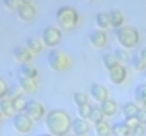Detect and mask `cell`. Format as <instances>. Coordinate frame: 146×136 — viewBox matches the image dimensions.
<instances>
[{"instance_id":"15","label":"cell","mask_w":146,"mask_h":136,"mask_svg":"<svg viewBox=\"0 0 146 136\" xmlns=\"http://www.w3.org/2000/svg\"><path fill=\"white\" fill-rule=\"evenodd\" d=\"M99 107H100L102 113L105 115V117L115 116V115H116V112H117V103H116V100H115V99H110V98H108L105 102H102Z\"/></svg>"},{"instance_id":"13","label":"cell","mask_w":146,"mask_h":136,"mask_svg":"<svg viewBox=\"0 0 146 136\" xmlns=\"http://www.w3.org/2000/svg\"><path fill=\"white\" fill-rule=\"evenodd\" d=\"M16 13L22 22H32L36 16V9L33 5H22Z\"/></svg>"},{"instance_id":"32","label":"cell","mask_w":146,"mask_h":136,"mask_svg":"<svg viewBox=\"0 0 146 136\" xmlns=\"http://www.w3.org/2000/svg\"><path fill=\"white\" fill-rule=\"evenodd\" d=\"M92 107H93V106H90L89 103H86V105H83V106H79V107H78V117L86 119V120H88L89 116H90Z\"/></svg>"},{"instance_id":"28","label":"cell","mask_w":146,"mask_h":136,"mask_svg":"<svg viewBox=\"0 0 146 136\" xmlns=\"http://www.w3.org/2000/svg\"><path fill=\"white\" fill-rule=\"evenodd\" d=\"M130 66H132V69L135 72H146V63L137 56H133L130 59Z\"/></svg>"},{"instance_id":"39","label":"cell","mask_w":146,"mask_h":136,"mask_svg":"<svg viewBox=\"0 0 146 136\" xmlns=\"http://www.w3.org/2000/svg\"><path fill=\"white\" fill-rule=\"evenodd\" d=\"M20 3H22V5H32L33 0H20Z\"/></svg>"},{"instance_id":"9","label":"cell","mask_w":146,"mask_h":136,"mask_svg":"<svg viewBox=\"0 0 146 136\" xmlns=\"http://www.w3.org/2000/svg\"><path fill=\"white\" fill-rule=\"evenodd\" d=\"M89 43L95 49H103L106 46V43H108V34H106V32L99 30V29L93 30L89 34Z\"/></svg>"},{"instance_id":"19","label":"cell","mask_w":146,"mask_h":136,"mask_svg":"<svg viewBox=\"0 0 146 136\" xmlns=\"http://www.w3.org/2000/svg\"><path fill=\"white\" fill-rule=\"evenodd\" d=\"M0 113L3 115V117H13L16 115L15 107H13V102L7 98L0 100Z\"/></svg>"},{"instance_id":"27","label":"cell","mask_w":146,"mask_h":136,"mask_svg":"<svg viewBox=\"0 0 146 136\" xmlns=\"http://www.w3.org/2000/svg\"><path fill=\"white\" fill-rule=\"evenodd\" d=\"M72 100H73V103H75L76 107L89 103V98H88V95L83 93V92H75V93L72 95Z\"/></svg>"},{"instance_id":"17","label":"cell","mask_w":146,"mask_h":136,"mask_svg":"<svg viewBox=\"0 0 146 136\" xmlns=\"http://www.w3.org/2000/svg\"><path fill=\"white\" fill-rule=\"evenodd\" d=\"M135 100L139 105V107L146 109V82L139 83L135 89Z\"/></svg>"},{"instance_id":"11","label":"cell","mask_w":146,"mask_h":136,"mask_svg":"<svg viewBox=\"0 0 146 136\" xmlns=\"http://www.w3.org/2000/svg\"><path fill=\"white\" fill-rule=\"evenodd\" d=\"M73 135H88L90 130V125L86 119H80V117H75L72 120V129Z\"/></svg>"},{"instance_id":"2","label":"cell","mask_w":146,"mask_h":136,"mask_svg":"<svg viewBox=\"0 0 146 136\" xmlns=\"http://www.w3.org/2000/svg\"><path fill=\"white\" fill-rule=\"evenodd\" d=\"M54 19L62 32H72L79 23V13L73 6H62L57 9Z\"/></svg>"},{"instance_id":"30","label":"cell","mask_w":146,"mask_h":136,"mask_svg":"<svg viewBox=\"0 0 146 136\" xmlns=\"http://www.w3.org/2000/svg\"><path fill=\"white\" fill-rule=\"evenodd\" d=\"M12 102H13V107H15V112H16V113H23V112H25L26 105H27V100H26L23 96H19V98L13 99Z\"/></svg>"},{"instance_id":"4","label":"cell","mask_w":146,"mask_h":136,"mask_svg":"<svg viewBox=\"0 0 146 136\" xmlns=\"http://www.w3.org/2000/svg\"><path fill=\"white\" fill-rule=\"evenodd\" d=\"M70 63H72V60L67 53L57 50V49H50V52L47 54V64L52 70H54V72L67 70L70 67Z\"/></svg>"},{"instance_id":"10","label":"cell","mask_w":146,"mask_h":136,"mask_svg":"<svg viewBox=\"0 0 146 136\" xmlns=\"http://www.w3.org/2000/svg\"><path fill=\"white\" fill-rule=\"evenodd\" d=\"M89 90H90V98H92L95 102L102 103V102H105V100L109 98L108 89H106L103 85H100V83H92Z\"/></svg>"},{"instance_id":"40","label":"cell","mask_w":146,"mask_h":136,"mask_svg":"<svg viewBox=\"0 0 146 136\" xmlns=\"http://www.w3.org/2000/svg\"><path fill=\"white\" fill-rule=\"evenodd\" d=\"M2 120H3V115L0 113V123H2Z\"/></svg>"},{"instance_id":"7","label":"cell","mask_w":146,"mask_h":136,"mask_svg":"<svg viewBox=\"0 0 146 136\" xmlns=\"http://www.w3.org/2000/svg\"><path fill=\"white\" fill-rule=\"evenodd\" d=\"M33 125L35 122L26 113H16L13 116V127L20 135H27L29 132H32Z\"/></svg>"},{"instance_id":"37","label":"cell","mask_w":146,"mask_h":136,"mask_svg":"<svg viewBox=\"0 0 146 136\" xmlns=\"http://www.w3.org/2000/svg\"><path fill=\"white\" fill-rule=\"evenodd\" d=\"M145 133H146V126H142V125L136 126L132 130V136H143Z\"/></svg>"},{"instance_id":"3","label":"cell","mask_w":146,"mask_h":136,"mask_svg":"<svg viewBox=\"0 0 146 136\" xmlns=\"http://www.w3.org/2000/svg\"><path fill=\"white\" fill-rule=\"evenodd\" d=\"M115 37H116L117 43L120 44V47H123L126 50L135 49L140 42V34H139L137 29L132 27V26H122L120 29H116Z\"/></svg>"},{"instance_id":"31","label":"cell","mask_w":146,"mask_h":136,"mask_svg":"<svg viewBox=\"0 0 146 136\" xmlns=\"http://www.w3.org/2000/svg\"><path fill=\"white\" fill-rule=\"evenodd\" d=\"M22 93H23V90L20 89L19 85H12V86H9V90H7L6 98L10 99V100H13V99H16V98H19V96H23Z\"/></svg>"},{"instance_id":"22","label":"cell","mask_w":146,"mask_h":136,"mask_svg":"<svg viewBox=\"0 0 146 136\" xmlns=\"http://www.w3.org/2000/svg\"><path fill=\"white\" fill-rule=\"evenodd\" d=\"M112 135L113 136H132V130L126 126L125 122H116L112 125Z\"/></svg>"},{"instance_id":"12","label":"cell","mask_w":146,"mask_h":136,"mask_svg":"<svg viewBox=\"0 0 146 136\" xmlns=\"http://www.w3.org/2000/svg\"><path fill=\"white\" fill-rule=\"evenodd\" d=\"M13 57L20 63V64H25V63H30L32 59H33V54L29 52V49L26 46H16L13 49Z\"/></svg>"},{"instance_id":"20","label":"cell","mask_w":146,"mask_h":136,"mask_svg":"<svg viewBox=\"0 0 146 136\" xmlns=\"http://www.w3.org/2000/svg\"><path fill=\"white\" fill-rule=\"evenodd\" d=\"M27 49H29V52L32 53V54H37V53H40L42 50H43V43H42V40H39L37 37H33V36H29L27 39H26V44H25Z\"/></svg>"},{"instance_id":"41","label":"cell","mask_w":146,"mask_h":136,"mask_svg":"<svg viewBox=\"0 0 146 136\" xmlns=\"http://www.w3.org/2000/svg\"><path fill=\"white\" fill-rule=\"evenodd\" d=\"M73 136H88V135H73Z\"/></svg>"},{"instance_id":"16","label":"cell","mask_w":146,"mask_h":136,"mask_svg":"<svg viewBox=\"0 0 146 136\" xmlns=\"http://www.w3.org/2000/svg\"><path fill=\"white\" fill-rule=\"evenodd\" d=\"M109 20H110V27H113L115 30L116 29H120L122 26H125V16L120 10H110L109 12Z\"/></svg>"},{"instance_id":"33","label":"cell","mask_w":146,"mask_h":136,"mask_svg":"<svg viewBox=\"0 0 146 136\" xmlns=\"http://www.w3.org/2000/svg\"><path fill=\"white\" fill-rule=\"evenodd\" d=\"M3 6L10 12H17L22 3H20V0H3Z\"/></svg>"},{"instance_id":"8","label":"cell","mask_w":146,"mask_h":136,"mask_svg":"<svg viewBox=\"0 0 146 136\" xmlns=\"http://www.w3.org/2000/svg\"><path fill=\"white\" fill-rule=\"evenodd\" d=\"M109 82L119 86V85H123L127 79V70H126V67L123 64H117L115 69H112L109 72Z\"/></svg>"},{"instance_id":"14","label":"cell","mask_w":146,"mask_h":136,"mask_svg":"<svg viewBox=\"0 0 146 136\" xmlns=\"http://www.w3.org/2000/svg\"><path fill=\"white\" fill-rule=\"evenodd\" d=\"M17 85L20 86V89H22L25 93H30V95L36 93V92H37V88H39L37 80H35V79H27V78H23V76L19 78Z\"/></svg>"},{"instance_id":"24","label":"cell","mask_w":146,"mask_h":136,"mask_svg":"<svg viewBox=\"0 0 146 136\" xmlns=\"http://www.w3.org/2000/svg\"><path fill=\"white\" fill-rule=\"evenodd\" d=\"M102 64H103V67H105L108 72H110L112 69H115V67L119 64V62L116 60V57H115L113 53H105L102 56Z\"/></svg>"},{"instance_id":"34","label":"cell","mask_w":146,"mask_h":136,"mask_svg":"<svg viewBox=\"0 0 146 136\" xmlns=\"http://www.w3.org/2000/svg\"><path fill=\"white\" fill-rule=\"evenodd\" d=\"M136 119L139 122V125L142 126H146V109H139V112L136 113Z\"/></svg>"},{"instance_id":"43","label":"cell","mask_w":146,"mask_h":136,"mask_svg":"<svg viewBox=\"0 0 146 136\" xmlns=\"http://www.w3.org/2000/svg\"><path fill=\"white\" fill-rule=\"evenodd\" d=\"M63 136H72V135H63Z\"/></svg>"},{"instance_id":"18","label":"cell","mask_w":146,"mask_h":136,"mask_svg":"<svg viewBox=\"0 0 146 136\" xmlns=\"http://www.w3.org/2000/svg\"><path fill=\"white\" fill-rule=\"evenodd\" d=\"M95 25L99 30H106L110 27V20H109V13L106 12H98L95 15Z\"/></svg>"},{"instance_id":"21","label":"cell","mask_w":146,"mask_h":136,"mask_svg":"<svg viewBox=\"0 0 146 136\" xmlns=\"http://www.w3.org/2000/svg\"><path fill=\"white\" fill-rule=\"evenodd\" d=\"M19 72H20V76H23V78H27V79H37V75H39V72H37V69L35 66H32L30 63H25V64H20V69H19Z\"/></svg>"},{"instance_id":"26","label":"cell","mask_w":146,"mask_h":136,"mask_svg":"<svg viewBox=\"0 0 146 136\" xmlns=\"http://www.w3.org/2000/svg\"><path fill=\"white\" fill-rule=\"evenodd\" d=\"M103 120H105V115L102 113L100 107H98V106L96 107H92V112H90V116H89V122L96 126V125L102 123Z\"/></svg>"},{"instance_id":"42","label":"cell","mask_w":146,"mask_h":136,"mask_svg":"<svg viewBox=\"0 0 146 136\" xmlns=\"http://www.w3.org/2000/svg\"><path fill=\"white\" fill-rule=\"evenodd\" d=\"M37 136H52V135H37Z\"/></svg>"},{"instance_id":"1","label":"cell","mask_w":146,"mask_h":136,"mask_svg":"<svg viewBox=\"0 0 146 136\" xmlns=\"http://www.w3.org/2000/svg\"><path fill=\"white\" fill-rule=\"evenodd\" d=\"M72 117L70 115L63 109H53L46 113L44 117V126L52 136H63L69 135L72 129Z\"/></svg>"},{"instance_id":"35","label":"cell","mask_w":146,"mask_h":136,"mask_svg":"<svg viewBox=\"0 0 146 136\" xmlns=\"http://www.w3.org/2000/svg\"><path fill=\"white\" fill-rule=\"evenodd\" d=\"M7 90H9V86H7V83L0 78V100L2 99H5L6 98V95H7Z\"/></svg>"},{"instance_id":"36","label":"cell","mask_w":146,"mask_h":136,"mask_svg":"<svg viewBox=\"0 0 146 136\" xmlns=\"http://www.w3.org/2000/svg\"><path fill=\"white\" fill-rule=\"evenodd\" d=\"M125 123H126V126L130 129V130H133L136 126H139V122H137V119H136V116L135 117H127V119H125L123 120Z\"/></svg>"},{"instance_id":"6","label":"cell","mask_w":146,"mask_h":136,"mask_svg":"<svg viewBox=\"0 0 146 136\" xmlns=\"http://www.w3.org/2000/svg\"><path fill=\"white\" fill-rule=\"evenodd\" d=\"M33 122H39L42 120L43 117H46V107L43 103L37 102V100H27V105H26V109L25 112Z\"/></svg>"},{"instance_id":"25","label":"cell","mask_w":146,"mask_h":136,"mask_svg":"<svg viewBox=\"0 0 146 136\" xmlns=\"http://www.w3.org/2000/svg\"><path fill=\"white\" fill-rule=\"evenodd\" d=\"M95 132L98 136H110L112 135V125L108 120H103L102 123L95 126Z\"/></svg>"},{"instance_id":"38","label":"cell","mask_w":146,"mask_h":136,"mask_svg":"<svg viewBox=\"0 0 146 136\" xmlns=\"http://www.w3.org/2000/svg\"><path fill=\"white\" fill-rule=\"evenodd\" d=\"M139 57H140V59H142V60L146 63V46L140 49V52H139Z\"/></svg>"},{"instance_id":"29","label":"cell","mask_w":146,"mask_h":136,"mask_svg":"<svg viewBox=\"0 0 146 136\" xmlns=\"http://www.w3.org/2000/svg\"><path fill=\"white\" fill-rule=\"evenodd\" d=\"M113 54H115L116 60L119 62V64H125V63L129 60V53H127V50L123 49V47H117V49H115Z\"/></svg>"},{"instance_id":"23","label":"cell","mask_w":146,"mask_h":136,"mask_svg":"<svg viewBox=\"0 0 146 136\" xmlns=\"http://www.w3.org/2000/svg\"><path fill=\"white\" fill-rule=\"evenodd\" d=\"M139 105L136 102H126L123 106H122V113H123V117L127 119V117H135L136 113L139 112Z\"/></svg>"},{"instance_id":"5","label":"cell","mask_w":146,"mask_h":136,"mask_svg":"<svg viewBox=\"0 0 146 136\" xmlns=\"http://www.w3.org/2000/svg\"><path fill=\"white\" fill-rule=\"evenodd\" d=\"M42 43L50 49H56L62 42V30L57 26H46L42 30Z\"/></svg>"}]
</instances>
